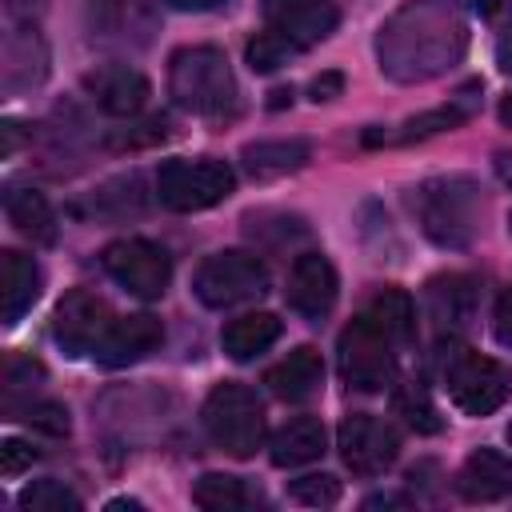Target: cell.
<instances>
[{
  "instance_id": "603a6c76",
  "label": "cell",
  "mask_w": 512,
  "mask_h": 512,
  "mask_svg": "<svg viewBox=\"0 0 512 512\" xmlns=\"http://www.w3.org/2000/svg\"><path fill=\"white\" fill-rule=\"evenodd\" d=\"M4 212L12 220V228L36 244H52L56 240V216L48 208V200L32 188H8L4 196Z\"/></svg>"
},
{
  "instance_id": "5bb4252c",
  "label": "cell",
  "mask_w": 512,
  "mask_h": 512,
  "mask_svg": "<svg viewBox=\"0 0 512 512\" xmlns=\"http://www.w3.org/2000/svg\"><path fill=\"white\" fill-rule=\"evenodd\" d=\"M160 340H164V324H160L156 316H148V312L116 316L92 356H96L104 368H128V364L144 360L152 348H160Z\"/></svg>"
},
{
  "instance_id": "3957f363",
  "label": "cell",
  "mask_w": 512,
  "mask_h": 512,
  "mask_svg": "<svg viewBox=\"0 0 512 512\" xmlns=\"http://www.w3.org/2000/svg\"><path fill=\"white\" fill-rule=\"evenodd\" d=\"M420 228L432 244L440 248H464L476 236V216H480V188L468 176H436L416 188L412 200Z\"/></svg>"
},
{
  "instance_id": "836d02e7",
  "label": "cell",
  "mask_w": 512,
  "mask_h": 512,
  "mask_svg": "<svg viewBox=\"0 0 512 512\" xmlns=\"http://www.w3.org/2000/svg\"><path fill=\"white\" fill-rule=\"evenodd\" d=\"M340 88H344V76H340V72H324V76L312 80V100H316V104H320V100H332Z\"/></svg>"
},
{
  "instance_id": "8fae6325",
  "label": "cell",
  "mask_w": 512,
  "mask_h": 512,
  "mask_svg": "<svg viewBox=\"0 0 512 512\" xmlns=\"http://www.w3.org/2000/svg\"><path fill=\"white\" fill-rule=\"evenodd\" d=\"M112 308L108 300H100L96 292L88 288H72L56 312H52V336L56 344L68 352V356H84V352H96V344L104 340V332L112 328Z\"/></svg>"
},
{
  "instance_id": "5b68a950",
  "label": "cell",
  "mask_w": 512,
  "mask_h": 512,
  "mask_svg": "<svg viewBox=\"0 0 512 512\" xmlns=\"http://www.w3.org/2000/svg\"><path fill=\"white\" fill-rule=\"evenodd\" d=\"M396 352L400 344L368 312H360L340 332V348H336L344 384L356 392H384L396 380Z\"/></svg>"
},
{
  "instance_id": "277c9868",
  "label": "cell",
  "mask_w": 512,
  "mask_h": 512,
  "mask_svg": "<svg viewBox=\"0 0 512 512\" xmlns=\"http://www.w3.org/2000/svg\"><path fill=\"white\" fill-rule=\"evenodd\" d=\"M204 428L212 436L216 448H224L228 456L244 460L264 444V404L248 384L224 380L208 392L204 400Z\"/></svg>"
},
{
  "instance_id": "9a60e30c",
  "label": "cell",
  "mask_w": 512,
  "mask_h": 512,
  "mask_svg": "<svg viewBox=\"0 0 512 512\" xmlns=\"http://www.w3.org/2000/svg\"><path fill=\"white\" fill-rule=\"evenodd\" d=\"M88 96L108 112V116H136L148 104V80L144 72L128 64H100L84 76Z\"/></svg>"
},
{
  "instance_id": "7c38bea8",
  "label": "cell",
  "mask_w": 512,
  "mask_h": 512,
  "mask_svg": "<svg viewBox=\"0 0 512 512\" xmlns=\"http://www.w3.org/2000/svg\"><path fill=\"white\" fill-rule=\"evenodd\" d=\"M284 296H288V308H292V312H300L304 320L320 324V320L336 308V296H340V280H336L332 260L320 256V252L296 256L292 268H288V288H284Z\"/></svg>"
},
{
  "instance_id": "ab89813d",
  "label": "cell",
  "mask_w": 512,
  "mask_h": 512,
  "mask_svg": "<svg viewBox=\"0 0 512 512\" xmlns=\"http://www.w3.org/2000/svg\"><path fill=\"white\" fill-rule=\"evenodd\" d=\"M108 508H140V500H112Z\"/></svg>"
},
{
  "instance_id": "30bf717a",
  "label": "cell",
  "mask_w": 512,
  "mask_h": 512,
  "mask_svg": "<svg viewBox=\"0 0 512 512\" xmlns=\"http://www.w3.org/2000/svg\"><path fill=\"white\" fill-rule=\"evenodd\" d=\"M336 444H340V460L356 472V476H380L384 468L396 464L400 456V436L392 424H384L380 416L372 412H352L340 420V432H336Z\"/></svg>"
},
{
  "instance_id": "cb8c5ba5",
  "label": "cell",
  "mask_w": 512,
  "mask_h": 512,
  "mask_svg": "<svg viewBox=\"0 0 512 512\" xmlns=\"http://www.w3.org/2000/svg\"><path fill=\"white\" fill-rule=\"evenodd\" d=\"M400 348L404 344H412V336H416V304H412V296L408 292H400V288H384V292H376L372 300H368V308H364Z\"/></svg>"
},
{
  "instance_id": "8d00e7d4",
  "label": "cell",
  "mask_w": 512,
  "mask_h": 512,
  "mask_svg": "<svg viewBox=\"0 0 512 512\" xmlns=\"http://www.w3.org/2000/svg\"><path fill=\"white\" fill-rule=\"evenodd\" d=\"M392 504H408V496H392V492H384V496H368V500H364V508H392Z\"/></svg>"
},
{
  "instance_id": "9c48e42d",
  "label": "cell",
  "mask_w": 512,
  "mask_h": 512,
  "mask_svg": "<svg viewBox=\"0 0 512 512\" xmlns=\"http://www.w3.org/2000/svg\"><path fill=\"white\" fill-rule=\"evenodd\" d=\"M104 272L132 296L140 300H160L168 280H172V260L160 244L144 240V236H124V240H112L104 248Z\"/></svg>"
},
{
  "instance_id": "484cf974",
  "label": "cell",
  "mask_w": 512,
  "mask_h": 512,
  "mask_svg": "<svg viewBox=\"0 0 512 512\" xmlns=\"http://www.w3.org/2000/svg\"><path fill=\"white\" fill-rule=\"evenodd\" d=\"M192 500L208 512H232V508H244L252 500V492L244 488L240 476H220V472H208L196 480L192 488Z\"/></svg>"
},
{
  "instance_id": "d6a6232c",
  "label": "cell",
  "mask_w": 512,
  "mask_h": 512,
  "mask_svg": "<svg viewBox=\"0 0 512 512\" xmlns=\"http://www.w3.org/2000/svg\"><path fill=\"white\" fill-rule=\"evenodd\" d=\"M492 324H496V340L512 348V288H504V292H500L496 312H492Z\"/></svg>"
},
{
  "instance_id": "1f68e13d",
  "label": "cell",
  "mask_w": 512,
  "mask_h": 512,
  "mask_svg": "<svg viewBox=\"0 0 512 512\" xmlns=\"http://www.w3.org/2000/svg\"><path fill=\"white\" fill-rule=\"evenodd\" d=\"M36 460V448H28L24 440H4L0 444V472L4 476H20L24 468H32Z\"/></svg>"
},
{
  "instance_id": "44dd1931",
  "label": "cell",
  "mask_w": 512,
  "mask_h": 512,
  "mask_svg": "<svg viewBox=\"0 0 512 512\" xmlns=\"http://www.w3.org/2000/svg\"><path fill=\"white\" fill-rule=\"evenodd\" d=\"M280 320L272 312H248V316H236L224 332H220V348L232 356V360H252L260 352H268L276 340H280Z\"/></svg>"
},
{
  "instance_id": "6da1fadb",
  "label": "cell",
  "mask_w": 512,
  "mask_h": 512,
  "mask_svg": "<svg viewBox=\"0 0 512 512\" xmlns=\"http://www.w3.org/2000/svg\"><path fill=\"white\" fill-rule=\"evenodd\" d=\"M432 40L436 44H460L464 48V24L448 8H436L428 0H416L404 12H396V20L380 32V60H384V68L392 76L400 72V64H408L400 80H412V76L424 80V76H432V64L424 56V48Z\"/></svg>"
},
{
  "instance_id": "4316f807",
  "label": "cell",
  "mask_w": 512,
  "mask_h": 512,
  "mask_svg": "<svg viewBox=\"0 0 512 512\" xmlns=\"http://www.w3.org/2000/svg\"><path fill=\"white\" fill-rule=\"evenodd\" d=\"M468 116H472V100H448V104H440V108H432V112H424V116L404 120L400 140H424V136L448 132V128H456V124H464Z\"/></svg>"
},
{
  "instance_id": "8992f818",
  "label": "cell",
  "mask_w": 512,
  "mask_h": 512,
  "mask_svg": "<svg viewBox=\"0 0 512 512\" xmlns=\"http://www.w3.org/2000/svg\"><path fill=\"white\" fill-rule=\"evenodd\" d=\"M236 188V172L224 160H164L156 172V196L172 212H204L220 200H228Z\"/></svg>"
},
{
  "instance_id": "7402d4cb",
  "label": "cell",
  "mask_w": 512,
  "mask_h": 512,
  "mask_svg": "<svg viewBox=\"0 0 512 512\" xmlns=\"http://www.w3.org/2000/svg\"><path fill=\"white\" fill-rule=\"evenodd\" d=\"M308 156H312L308 140H260V144L244 148V168L252 180H272V176L304 168Z\"/></svg>"
},
{
  "instance_id": "ac0fdd59",
  "label": "cell",
  "mask_w": 512,
  "mask_h": 512,
  "mask_svg": "<svg viewBox=\"0 0 512 512\" xmlns=\"http://www.w3.org/2000/svg\"><path fill=\"white\" fill-rule=\"evenodd\" d=\"M40 296V268L32 256L4 248L0 252V316L4 324H16Z\"/></svg>"
},
{
  "instance_id": "f546056e",
  "label": "cell",
  "mask_w": 512,
  "mask_h": 512,
  "mask_svg": "<svg viewBox=\"0 0 512 512\" xmlns=\"http://www.w3.org/2000/svg\"><path fill=\"white\" fill-rule=\"evenodd\" d=\"M300 48L296 44H288L280 32H272V28H264V32H256L252 40H248V64H252V72H272V68H280V64H288V56H296Z\"/></svg>"
},
{
  "instance_id": "d6986e66",
  "label": "cell",
  "mask_w": 512,
  "mask_h": 512,
  "mask_svg": "<svg viewBox=\"0 0 512 512\" xmlns=\"http://www.w3.org/2000/svg\"><path fill=\"white\" fill-rule=\"evenodd\" d=\"M264 384H268L280 400L304 404V400H312V396L320 392V384H324V360H320L316 348H292L276 368H268Z\"/></svg>"
},
{
  "instance_id": "d4e9b609",
  "label": "cell",
  "mask_w": 512,
  "mask_h": 512,
  "mask_svg": "<svg viewBox=\"0 0 512 512\" xmlns=\"http://www.w3.org/2000/svg\"><path fill=\"white\" fill-rule=\"evenodd\" d=\"M392 412L412 428V432H420V436H432V432H440L444 428V416H440V408L432 404V396H428V388L424 384H400L396 392H392Z\"/></svg>"
},
{
  "instance_id": "4dcf8cb0",
  "label": "cell",
  "mask_w": 512,
  "mask_h": 512,
  "mask_svg": "<svg viewBox=\"0 0 512 512\" xmlns=\"http://www.w3.org/2000/svg\"><path fill=\"white\" fill-rule=\"evenodd\" d=\"M288 500L296 504H308V508H328L340 500V480L328 476V472H312V476H300L288 484Z\"/></svg>"
},
{
  "instance_id": "f1b7e54d",
  "label": "cell",
  "mask_w": 512,
  "mask_h": 512,
  "mask_svg": "<svg viewBox=\"0 0 512 512\" xmlns=\"http://www.w3.org/2000/svg\"><path fill=\"white\" fill-rule=\"evenodd\" d=\"M12 420H24L32 424L36 432H48V436H68L72 420H68V408L56 404V400H24V404H4Z\"/></svg>"
},
{
  "instance_id": "ffe728a7",
  "label": "cell",
  "mask_w": 512,
  "mask_h": 512,
  "mask_svg": "<svg viewBox=\"0 0 512 512\" xmlns=\"http://www.w3.org/2000/svg\"><path fill=\"white\" fill-rule=\"evenodd\" d=\"M324 452V424L316 416H296L272 436V464L276 468H300Z\"/></svg>"
},
{
  "instance_id": "52a82bcc",
  "label": "cell",
  "mask_w": 512,
  "mask_h": 512,
  "mask_svg": "<svg viewBox=\"0 0 512 512\" xmlns=\"http://www.w3.org/2000/svg\"><path fill=\"white\" fill-rule=\"evenodd\" d=\"M444 388L460 412L488 416L512 396V368L472 348H456L444 360Z\"/></svg>"
},
{
  "instance_id": "60d3db41",
  "label": "cell",
  "mask_w": 512,
  "mask_h": 512,
  "mask_svg": "<svg viewBox=\"0 0 512 512\" xmlns=\"http://www.w3.org/2000/svg\"><path fill=\"white\" fill-rule=\"evenodd\" d=\"M508 440H512V424H508Z\"/></svg>"
},
{
  "instance_id": "4fadbf2b",
  "label": "cell",
  "mask_w": 512,
  "mask_h": 512,
  "mask_svg": "<svg viewBox=\"0 0 512 512\" xmlns=\"http://www.w3.org/2000/svg\"><path fill=\"white\" fill-rule=\"evenodd\" d=\"M340 12L332 0H264V24L296 48L320 44L336 28Z\"/></svg>"
},
{
  "instance_id": "2e32d148",
  "label": "cell",
  "mask_w": 512,
  "mask_h": 512,
  "mask_svg": "<svg viewBox=\"0 0 512 512\" xmlns=\"http://www.w3.org/2000/svg\"><path fill=\"white\" fill-rule=\"evenodd\" d=\"M456 488L472 504H496V500L512 496V460L504 452H496V448H476L460 464Z\"/></svg>"
},
{
  "instance_id": "e0dca14e",
  "label": "cell",
  "mask_w": 512,
  "mask_h": 512,
  "mask_svg": "<svg viewBox=\"0 0 512 512\" xmlns=\"http://www.w3.org/2000/svg\"><path fill=\"white\" fill-rule=\"evenodd\" d=\"M424 308H428V320H436L440 332L464 328L472 320V308H476V280L472 276H460V272H448V276L428 280Z\"/></svg>"
},
{
  "instance_id": "83f0119b",
  "label": "cell",
  "mask_w": 512,
  "mask_h": 512,
  "mask_svg": "<svg viewBox=\"0 0 512 512\" xmlns=\"http://www.w3.org/2000/svg\"><path fill=\"white\" fill-rule=\"evenodd\" d=\"M16 504L24 508V512H80V496L72 492V488H64L60 480H36V484H28L20 496H16Z\"/></svg>"
},
{
  "instance_id": "f35d334b",
  "label": "cell",
  "mask_w": 512,
  "mask_h": 512,
  "mask_svg": "<svg viewBox=\"0 0 512 512\" xmlns=\"http://www.w3.org/2000/svg\"><path fill=\"white\" fill-rule=\"evenodd\" d=\"M500 120H504V128H512V96H504V104H500Z\"/></svg>"
},
{
  "instance_id": "d590c367",
  "label": "cell",
  "mask_w": 512,
  "mask_h": 512,
  "mask_svg": "<svg viewBox=\"0 0 512 512\" xmlns=\"http://www.w3.org/2000/svg\"><path fill=\"white\" fill-rule=\"evenodd\" d=\"M168 8H180V12H208V8H216V4H224V0H164Z\"/></svg>"
},
{
  "instance_id": "74e56055",
  "label": "cell",
  "mask_w": 512,
  "mask_h": 512,
  "mask_svg": "<svg viewBox=\"0 0 512 512\" xmlns=\"http://www.w3.org/2000/svg\"><path fill=\"white\" fill-rule=\"evenodd\" d=\"M468 8H476L480 16H492V12H500V0H468Z\"/></svg>"
},
{
  "instance_id": "e575fe53",
  "label": "cell",
  "mask_w": 512,
  "mask_h": 512,
  "mask_svg": "<svg viewBox=\"0 0 512 512\" xmlns=\"http://www.w3.org/2000/svg\"><path fill=\"white\" fill-rule=\"evenodd\" d=\"M496 64H500V68L512 76V28H508V32L496 40Z\"/></svg>"
},
{
  "instance_id": "ba28073f",
  "label": "cell",
  "mask_w": 512,
  "mask_h": 512,
  "mask_svg": "<svg viewBox=\"0 0 512 512\" xmlns=\"http://www.w3.org/2000/svg\"><path fill=\"white\" fill-rule=\"evenodd\" d=\"M268 288V268L256 252H240V248H228V252H212L200 268H196V280H192V292L200 304L208 308H232L240 300H252Z\"/></svg>"
},
{
  "instance_id": "7a4b0ae2",
  "label": "cell",
  "mask_w": 512,
  "mask_h": 512,
  "mask_svg": "<svg viewBox=\"0 0 512 512\" xmlns=\"http://www.w3.org/2000/svg\"><path fill=\"white\" fill-rule=\"evenodd\" d=\"M168 92L180 108L196 116H228L236 112V80L220 48L192 44L172 56L168 68Z\"/></svg>"
}]
</instances>
